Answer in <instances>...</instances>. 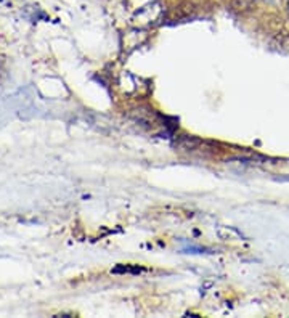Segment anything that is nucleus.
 <instances>
[{
    "mask_svg": "<svg viewBox=\"0 0 289 318\" xmlns=\"http://www.w3.org/2000/svg\"><path fill=\"white\" fill-rule=\"evenodd\" d=\"M162 7L159 5L158 2L153 4H148L144 5L143 9H140L134 15V23L136 26L140 28H150V26H154L156 23H159V20L162 18Z\"/></svg>",
    "mask_w": 289,
    "mask_h": 318,
    "instance_id": "f257e3e1",
    "label": "nucleus"
}]
</instances>
